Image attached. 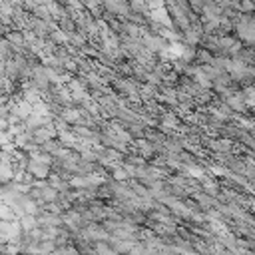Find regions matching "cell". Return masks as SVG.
<instances>
[{
  "label": "cell",
  "mask_w": 255,
  "mask_h": 255,
  "mask_svg": "<svg viewBox=\"0 0 255 255\" xmlns=\"http://www.w3.org/2000/svg\"><path fill=\"white\" fill-rule=\"evenodd\" d=\"M189 173H193L195 177H201V175H203V171H201V169H197V167H189Z\"/></svg>",
  "instance_id": "5"
},
{
  "label": "cell",
  "mask_w": 255,
  "mask_h": 255,
  "mask_svg": "<svg viewBox=\"0 0 255 255\" xmlns=\"http://www.w3.org/2000/svg\"><path fill=\"white\" fill-rule=\"evenodd\" d=\"M245 104L247 106H255V88H249L245 92Z\"/></svg>",
  "instance_id": "3"
},
{
  "label": "cell",
  "mask_w": 255,
  "mask_h": 255,
  "mask_svg": "<svg viewBox=\"0 0 255 255\" xmlns=\"http://www.w3.org/2000/svg\"><path fill=\"white\" fill-rule=\"evenodd\" d=\"M229 106H233L235 110H243L247 104H245V96H241V94H235V96H229Z\"/></svg>",
  "instance_id": "2"
},
{
  "label": "cell",
  "mask_w": 255,
  "mask_h": 255,
  "mask_svg": "<svg viewBox=\"0 0 255 255\" xmlns=\"http://www.w3.org/2000/svg\"><path fill=\"white\" fill-rule=\"evenodd\" d=\"M149 12H151V18L155 20V22H161L163 26H171V18H169V14H167V10H165V6L161 4V6H153V8H149Z\"/></svg>",
  "instance_id": "1"
},
{
  "label": "cell",
  "mask_w": 255,
  "mask_h": 255,
  "mask_svg": "<svg viewBox=\"0 0 255 255\" xmlns=\"http://www.w3.org/2000/svg\"><path fill=\"white\" fill-rule=\"evenodd\" d=\"M241 8H243V10H253V8H255V2H251V0H241Z\"/></svg>",
  "instance_id": "4"
}]
</instances>
